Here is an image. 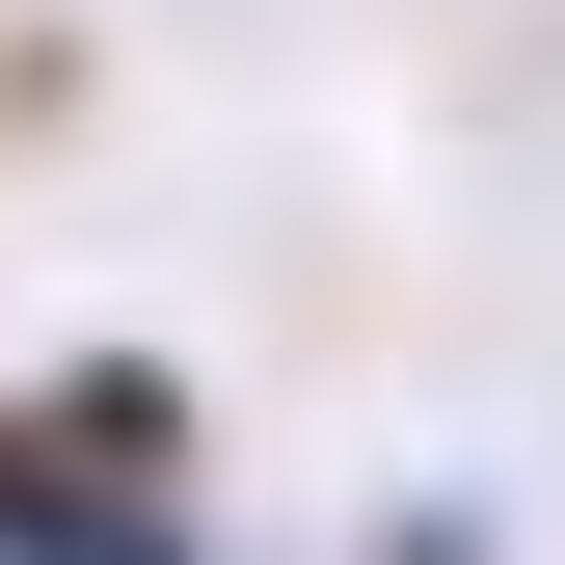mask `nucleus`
Wrapping results in <instances>:
<instances>
[{
  "instance_id": "nucleus-2",
  "label": "nucleus",
  "mask_w": 565,
  "mask_h": 565,
  "mask_svg": "<svg viewBox=\"0 0 565 565\" xmlns=\"http://www.w3.org/2000/svg\"><path fill=\"white\" fill-rule=\"evenodd\" d=\"M350 565H512V539H484L458 484H431V512H377V539H350Z\"/></svg>"
},
{
  "instance_id": "nucleus-1",
  "label": "nucleus",
  "mask_w": 565,
  "mask_h": 565,
  "mask_svg": "<svg viewBox=\"0 0 565 565\" xmlns=\"http://www.w3.org/2000/svg\"><path fill=\"white\" fill-rule=\"evenodd\" d=\"M0 565H243L189 350L108 323V350H54V377H0Z\"/></svg>"
}]
</instances>
